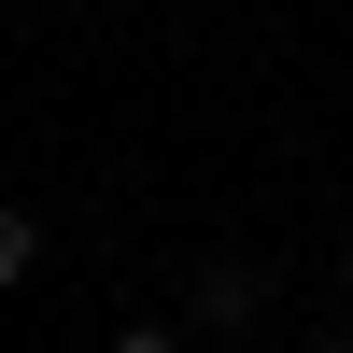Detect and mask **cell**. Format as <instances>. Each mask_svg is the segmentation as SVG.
I'll use <instances>...</instances> for the list:
<instances>
[{"instance_id":"cell-1","label":"cell","mask_w":353,"mask_h":353,"mask_svg":"<svg viewBox=\"0 0 353 353\" xmlns=\"http://www.w3.org/2000/svg\"><path fill=\"white\" fill-rule=\"evenodd\" d=\"M184 311H198V325H254V269H198Z\"/></svg>"},{"instance_id":"cell-2","label":"cell","mask_w":353,"mask_h":353,"mask_svg":"<svg viewBox=\"0 0 353 353\" xmlns=\"http://www.w3.org/2000/svg\"><path fill=\"white\" fill-rule=\"evenodd\" d=\"M28 254H43V212H28V198H0V283H28Z\"/></svg>"},{"instance_id":"cell-3","label":"cell","mask_w":353,"mask_h":353,"mask_svg":"<svg viewBox=\"0 0 353 353\" xmlns=\"http://www.w3.org/2000/svg\"><path fill=\"white\" fill-rule=\"evenodd\" d=\"M113 353H184V325H156V311H128V325H113Z\"/></svg>"},{"instance_id":"cell-4","label":"cell","mask_w":353,"mask_h":353,"mask_svg":"<svg viewBox=\"0 0 353 353\" xmlns=\"http://www.w3.org/2000/svg\"><path fill=\"white\" fill-rule=\"evenodd\" d=\"M339 283H353V241H339Z\"/></svg>"},{"instance_id":"cell-5","label":"cell","mask_w":353,"mask_h":353,"mask_svg":"<svg viewBox=\"0 0 353 353\" xmlns=\"http://www.w3.org/2000/svg\"><path fill=\"white\" fill-rule=\"evenodd\" d=\"M311 353H339V339H311Z\"/></svg>"}]
</instances>
